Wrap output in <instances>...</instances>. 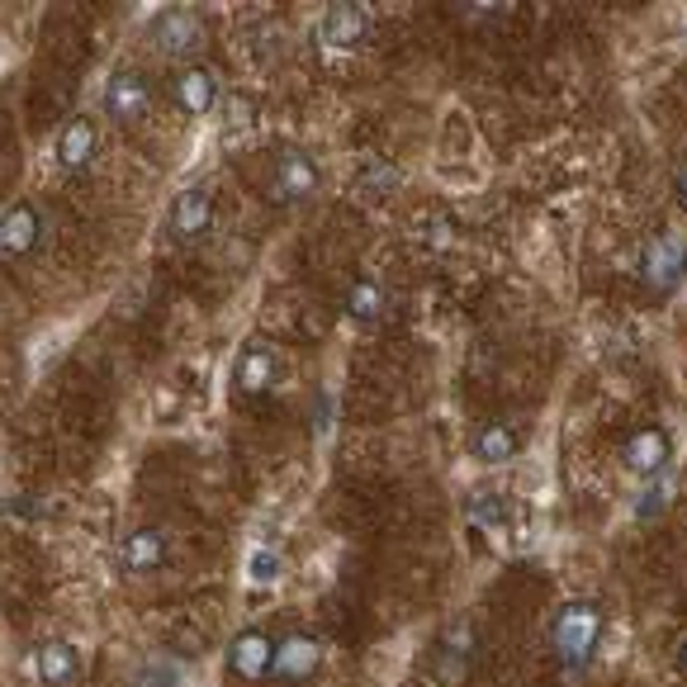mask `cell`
Instances as JSON below:
<instances>
[{
  "instance_id": "obj_1",
  "label": "cell",
  "mask_w": 687,
  "mask_h": 687,
  "mask_svg": "<svg viewBox=\"0 0 687 687\" xmlns=\"http://www.w3.org/2000/svg\"><path fill=\"white\" fill-rule=\"evenodd\" d=\"M598 635H602L598 607H588V602L565 607L559 621H555V650H559V659H565L569 668H583L588 654L598 650Z\"/></svg>"
},
{
  "instance_id": "obj_2",
  "label": "cell",
  "mask_w": 687,
  "mask_h": 687,
  "mask_svg": "<svg viewBox=\"0 0 687 687\" xmlns=\"http://www.w3.org/2000/svg\"><path fill=\"white\" fill-rule=\"evenodd\" d=\"M683 270H687V237H683V233H659V237H650V247H645V257H641L645 285H654L659 294H668V290H674V285L683 280Z\"/></svg>"
},
{
  "instance_id": "obj_3",
  "label": "cell",
  "mask_w": 687,
  "mask_h": 687,
  "mask_svg": "<svg viewBox=\"0 0 687 687\" xmlns=\"http://www.w3.org/2000/svg\"><path fill=\"white\" fill-rule=\"evenodd\" d=\"M318 190V162L309 152H285L270 175V200L276 204H299Z\"/></svg>"
},
{
  "instance_id": "obj_4",
  "label": "cell",
  "mask_w": 687,
  "mask_h": 687,
  "mask_svg": "<svg viewBox=\"0 0 687 687\" xmlns=\"http://www.w3.org/2000/svg\"><path fill=\"white\" fill-rule=\"evenodd\" d=\"M152 39H157V47H162L167 57H195V47L204 43V24H200V14H190V10L175 6L167 14H157Z\"/></svg>"
},
{
  "instance_id": "obj_5",
  "label": "cell",
  "mask_w": 687,
  "mask_h": 687,
  "mask_svg": "<svg viewBox=\"0 0 687 687\" xmlns=\"http://www.w3.org/2000/svg\"><path fill=\"white\" fill-rule=\"evenodd\" d=\"M318 659H323V650H318L313 635H285L270 654V674L280 683H303L318 668Z\"/></svg>"
},
{
  "instance_id": "obj_6",
  "label": "cell",
  "mask_w": 687,
  "mask_h": 687,
  "mask_svg": "<svg viewBox=\"0 0 687 687\" xmlns=\"http://www.w3.org/2000/svg\"><path fill=\"white\" fill-rule=\"evenodd\" d=\"M148 82H142L138 72H119L115 82L105 86V115L119 119V124H138L142 115H148Z\"/></svg>"
},
{
  "instance_id": "obj_7",
  "label": "cell",
  "mask_w": 687,
  "mask_h": 687,
  "mask_svg": "<svg viewBox=\"0 0 687 687\" xmlns=\"http://www.w3.org/2000/svg\"><path fill=\"white\" fill-rule=\"evenodd\" d=\"M214 223V200L210 190H181L171 204V233L175 237H200Z\"/></svg>"
},
{
  "instance_id": "obj_8",
  "label": "cell",
  "mask_w": 687,
  "mask_h": 687,
  "mask_svg": "<svg viewBox=\"0 0 687 687\" xmlns=\"http://www.w3.org/2000/svg\"><path fill=\"white\" fill-rule=\"evenodd\" d=\"M626 465L635 470V474H664V465H668V431H659V427H641L635 437L626 441Z\"/></svg>"
},
{
  "instance_id": "obj_9",
  "label": "cell",
  "mask_w": 687,
  "mask_h": 687,
  "mask_svg": "<svg viewBox=\"0 0 687 687\" xmlns=\"http://www.w3.org/2000/svg\"><path fill=\"white\" fill-rule=\"evenodd\" d=\"M34 243H39V214H34V204H10L6 218H0V251H6V257H24Z\"/></svg>"
},
{
  "instance_id": "obj_10",
  "label": "cell",
  "mask_w": 687,
  "mask_h": 687,
  "mask_svg": "<svg viewBox=\"0 0 687 687\" xmlns=\"http://www.w3.org/2000/svg\"><path fill=\"white\" fill-rule=\"evenodd\" d=\"M270 654H276V645H270L261 631H243L228 650V668L237 678H261V674H270Z\"/></svg>"
},
{
  "instance_id": "obj_11",
  "label": "cell",
  "mask_w": 687,
  "mask_h": 687,
  "mask_svg": "<svg viewBox=\"0 0 687 687\" xmlns=\"http://www.w3.org/2000/svg\"><path fill=\"white\" fill-rule=\"evenodd\" d=\"M218 100V82L210 67H185L175 76V105L185 109V115H204Z\"/></svg>"
},
{
  "instance_id": "obj_12",
  "label": "cell",
  "mask_w": 687,
  "mask_h": 687,
  "mask_svg": "<svg viewBox=\"0 0 687 687\" xmlns=\"http://www.w3.org/2000/svg\"><path fill=\"white\" fill-rule=\"evenodd\" d=\"M365 39V6H328L323 10V43L356 47Z\"/></svg>"
},
{
  "instance_id": "obj_13",
  "label": "cell",
  "mask_w": 687,
  "mask_h": 687,
  "mask_svg": "<svg viewBox=\"0 0 687 687\" xmlns=\"http://www.w3.org/2000/svg\"><path fill=\"white\" fill-rule=\"evenodd\" d=\"M167 559V532H157V526H142L124 540V569L129 573H148Z\"/></svg>"
},
{
  "instance_id": "obj_14",
  "label": "cell",
  "mask_w": 687,
  "mask_h": 687,
  "mask_svg": "<svg viewBox=\"0 0 687 687\" xmlns=\"http://www.w3.org/2000/svg\"><path fill=\"white\" fill-rule=\"evenodd\" d=\"M34 668H39V678H43L47 687H67V683L76 678V650H72L67 641H47V645H39V654H34Z\"/></svg>"
},
{
  "instance_id": "obj_15",
  "label": "cell",
  "mask_w": 687,
  "mask_h": 687,
  "mask_svg": "<svg viewBox=\"0 0 687 687\" xmlns=\"http://www.w3.org/2000/svg\"><path fill=\"white\" fill-rule=\"evenodd\" d=\"M90 152H95V124L90 119H72L67 129H62V138H57V162L67 171H76V167L90 162Z\"/></svg>"
},
{
  "instance_id": "obj_16",
  "label": "cell",
  "mask_w": 687,
  "mask_h": 687,
  "mask_svg": "<svg viewBox=\"0 0 687 687\" xmlns=\"http://www.w3.org/2000/svg\"><path fill=\"white\" fill-rule=\"evenodd\" d=\"M270 379H276V361H270V351L251 346L243 356V365H237V389H243V394H266Z\"/></svg>"
},
{
  "instance_id": "obj_17",
  "label": "cell",
  "mask_w": 687,
  "mask_h": 687,
  "mask_svg": "<svg viewBox=\"0 0 687 687\" xmlns=\"http://www.w3.org/2000/svg\"><path fill=\"white\" fill-rule=\"evenodd\" d=\"M181 683H185V664L171 659V654H152L133 674V687H181Z\"/></svg>"
},
{
  "instance_id": "obj_18",
  "label": "cell",
  "mask_w": 687,
  "mask_h": 687,
  "mask_svg": "<svg viewBox=\"0 0 687 687\" xmlns=\"http://www.w3.org/2000/svg\"><path fill=\"white\" fill-rule=\"evenodd\" d=\"M474 451H479L484 465H503V460L517 455V431L513 427H484L479 431V441H474Z\"/></svg>"
},
{
  "instance_id": "obj_19",
  "label": "cell",
  "mask_w": 687,
  "mask_h": 687,
  "mask_svg": "<svg viewBox=\"0 0 687 687\" xmlns=\"http://www.w3.org/2000/svg\"><path fill=\"white\" fill-rule=\"evenodd\" d=\"M379 309H385V294H379L375 280H356V285L346 290V313H351V318H361V323H365V318H375Z\"/></svg>"
},
{
  "instance_id": "obj_20",
  "label": "cell",
  "mask_w": 687,
  "mask_h": 687,
  "mask_svg": "<svg viewBox=\"0 0 687 687\" xmlns=\"http://www.w3.org/2000/svg\"><path fill=\"white\" fill-rule=\"evenodd\" d=\"M668 498H674V484H668V474H654V484L641 493V503H635V517H659Z\"/></svg>"
},
{
  "instance_id": "obj_21",
  "label": "cell",
  "mask_w": 687,
  "mask_h": 687,
  "mask_svg": "<svg viewBox=\"0 0 687 687\" xmlns=\"http://www.w3.org/2000/svg\"><path fill=\"white\" fill-rule=\"evenodd\" d=\"M247 579L251 583H276L280 579V555L276 550H257L247 559Z\"/></svg>"
},
{
  "instance_id": "obj_22",
  "label": "cell",
  "mask_w": 687,
  "mask_h": 687,
  "mask_svg": "<svg viewBox=\"0 0 687 687\" xmlns=\"http://www.w3.org/2000/svg\"><path fill=\"white\" fill-rule=\"evenodd\" d=\"M389 185H398V175L385 171V167H375V171L361 181V195H371V190H389Z\"/></svg>"
},
{
  "instance_id": "obj_23",
  "label": "cell",
  "mask_w": 687,
  "mask_h": 687,
  "mask_svg": "<svg viewBox=\"0 0 687 687\" xmlns=\"http://www.w3.org/2000/svg\"><path fill=\"white\" fill-rule=\"evenodd\" d=\"M247 119H251V105L237 95V100H228V124L233 129H247Z\"/></svg>"
},
{
  "instance_id": "obj_24",
  "label": "cell",
  "mask_w": 687,
  "mask_h": 687,
  "mask_svg": "<svg viewBox=\"0 0 687 687\" xmlns=\"http://www.w3.org/2000/svg\"><path fill=\"white\" fill-rule=\"evenodd\" d=\"M678 200H683V204H687V167H683V171H678Z\"/></svg>"
},
{
  "instance_id": "obj_25",
  "label": "cell",
  "mask_w": 687,
  "mask_h": 687,
  "mask_svg": "<svg viewBox=\"0 0 687 687\" xmlns=\"http://www.w3.org/2000/svg\"><path fill=\"white\" fill-rule=\"evenodd\" d=\"M678 668H683V674H687V645L678 650Z\"/></svg>"
}]
</instances>
